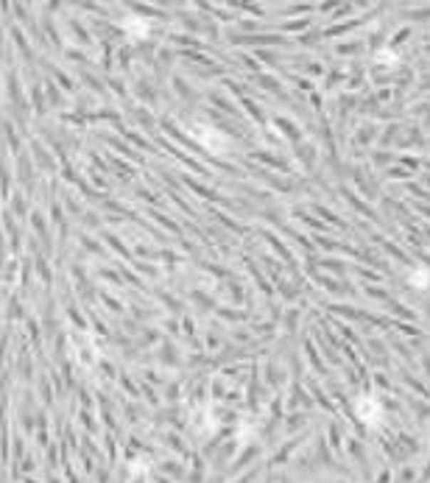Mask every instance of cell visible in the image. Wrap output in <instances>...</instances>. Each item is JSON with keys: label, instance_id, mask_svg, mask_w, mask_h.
Here are the masks:
<instances>
[{"label": "cell", "instance_id": "cell-1", "mask_svg": "<svg viewBox=\"0 0 430 483\" xmlns=\"http://www.w3.org/2000/svg\"><path fill=\"white\" fill-rule=\"evenodd\" d=\"M352 410H355L360 425H366L369 430H377V428H383V422H386V410H383L380 400H377L374 394H360V397H355Z\"/></svg>", "mask_w": 430, "mask_h": 483}, {"label": "cell", "instance_id": "cell-3", "mask_svg": "<svg viewBox=\"0 0 430 483\" xmlns=\"http://www.w3.org/2000/svg\"><path fill=\"white\" fill-rule=\"evenodd\" d=\"M408 282H411V288H416V291H428L430 288V271L428 268H411L408 271Z\"/></svg>", "mask_w": 430, "mask_h": 483}, {"label": "cell", "instance_id": "cell-2", "mask_svg": "<svg viewBox=\"0 0 430 483\" xmlns=\"http://www.w3.org/2000/svg\"><path fill=\"white\" fill-rule=\"evenodd\" d=\"M193 134H196V140L204 146V149H210L215 151V154H226V151L232 149V140L224 134V132H218L215 126H196L193 129Z\"/></svg>", "mask_w": 430, "mask_h": 483}]
</instances>
